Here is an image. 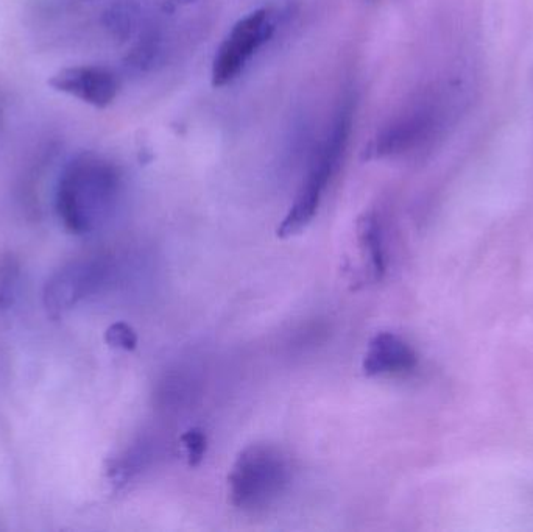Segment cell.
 I'll list each match as a JSON object with an SVG mask.
<instances>
[{"mask_svg": "<svg viewBox=\"0 0 533 532\" xmlns=\"http://www.w3.org/2000/svg\"><path fill=\"white\" fill-rule=\"evenodd\" d=\"M121 189V174L110 161L96 155L75 158L61 175L57 211L64 227L86 235L110 217Z\"/></svg>", "mask_w": 533, "mask_h": 532, "instance_id": "6da1fadb", "label": "cell"}, {"mask_svg": "<svg viewBox=\"0 0 533 532\" xmlns=\"http://www.w3.org/2000/svg\"><path fill=\"white\" fill-rule=\"evenodd\" d=\"M290 479L292 465L281 448L250 445L237 456L228 478L231 503L242 511H264L286 492Z\"/></svg>", "mask_w": 533, "mask_h": 532, "instance_id": "7a4b0ae2", "label": "cell"}, {"mask_svg": "<svg viewBox=\"0 0 533 532\" xmlns=\"http://www.w3.org/2000/svg\"><path fill=\"white\" fill-rule=\"evenodd\" d=\"M351 132V110L343 108L337 116L331 135L326 139L325 146L318 152V157L312 163L306 180L298 191L295 202L290 206L289 213L278 227L279 238H289L297 235L308 227L317 214L318 206L322 203L329 181L339 169L340 160L348 146Z\"/></svg>", "mask_w": 533, "mask_h": 532, "instance_id": "3957f363", "label": "cell"}, {"mask_svg": "<svg viewBox=\"0 0 533 532\" xmlns=\"http://www.w3.org/2000/svg\"><path fill=\"white\" fill-rule=\"evenodd\" d=\"M273 32L275 21L269 8H259L237 22L217 50L212 63V86L222 88L233 82Z\"/></svg>", "mask_w": 533, "mask_h": 532, "instance_id": "277c9868", "label": "cell"}, {"mask_svg": "<svg viewBox=\"0 0 533 532\" xmlns=\"http://www.w3.org/2000/svg\"><path fill=\"white\" fill-rule=\"evenodd\" d=\"M110 267L105 259H78L61 267L44 288V306L53 320H58L83 298L94 294L106 280Z\"/></svg>", "mask_w": 533, "mask_h": 532, "instance_id": "5b68a950", "label": "cell"}, {"mask_svg": "<svg viewBox=\"0 0 533 532\" xmlns=\"http://www.w3.org/2000/svg\"><path fill=\"white\" fill-rule=\"evenodd\" d=\"M49 85L96 108L110 107L119 93L116 75L97 66L63 69L53 75Z\"/></svg>", "mask_w": 533, "mask_h": 532, "instance_id": "8992f818", "label": "cell"}, {"mask_svg": "<svg viewBox=\"0 0 533 532\" xmlns=\"http://www.w3.org/2000/svg\"><path fill=\"white\" fill-rule=\"evenodd\" d=\"M417 366V355L407 342L393 333H379L368 344L364 372L368 376L403 373Z\"/></svg>", "mask_w": 533, "mask_h": 532, "instance_id": "52a82bcc", "label": "cell"}, {"mask_svg": "<svg viewBox=\"0 0 533 532\" xmlns=\"http://www.w3.org/2000/svg\"><path fill=\"white\" fill-rule=\"evenodd\" d=\"M429 124L431 121L426 113H415L407 118L398 119L381 130L370 142V146L365 150V158L373 160V158L390 157L412 149L426 135Z\"/></svg>", "mask_w": 533, "mask_h": 532, "instance_id": "ba28073f", "label": "cell"}, {"mask_svg": "<svg viewBox=\"0 0 533 532\" xmlns=\"http://www.w3.org/2000/svg\"><path fill=\"white\" fill-rule=\"evenodd\" d=\"M357 239L373 280H381L385 272L384 231L375 211H367L357 220Z\"/></svg>", "mask_w": 533, "mask_h": 532, "instance_id": "9c48e42d", "label": "cell"}, {"mask_svg": "<svg viewBox=\"0 0 533 532\" xmlns=\"http://www.w3.org/2000/svg\"><path fill=\"white\" fill-rule=\"evenodd\" d=\"M19 275V259L11 252L0 256V313L7 311L15 303Z\"/></svg>", "mask_w": 533, "mask_h": 532, "instance_id": "30bf717a", "label": "cell"}, {"mask_svg": "<svg viewBox=\"0 0 533 532\" xmlns=\"http://www.w3.org/2000/svg\"><path fill=\"white\" fill-rule=\"evenodd\" d=\"M106 29L110 30L111 35L117 40L125 41L131 36L136 24V13L128 4H116L106 11L103 16Z\"/></svg>", "mask_w": 533, "mask_h": 532, "instance_id": "8fae6325", "label": "cell"}, {"mask_svg": "<svg viewBox=\"0 0 533 532\" xmlns=\"http://www.w3.org/2000/svg\"><path fill=\"white\" fill-rule=\"evenodd\" d=\"M105 341L110 347L131 352L138 345V334L127 323L117 322L106 330Z\"/></svg>", "mask_w": 533, "mask_h": 532, "instance_id": "7c38bea8", "label": "cell"}, {"mask_svg": "<svg viewBox=\"0 0 533 532\" xmlns=\"http://www.w3.org/2000/svg\"><path fill=\"white\" fill-rule=\"evenodd\" d=\"M181 442H183L184 450H186L189 465L197 467L205 458L206 448H208L206 434L200 428H192L181 436Z\"/></svg>", "mask_w": 533, "mask_h": 532, "instance_id": "4fadbf2b", "label": "cell"}, {"mask_svg": "<svg viewBox=\"0 0 533 532\" xmlns=\"http://www.w3.org/2000/svg\"><path fill=\"white\" fill-rule=\"evenodd\" d=\"M156 54H158V46H156L155 38H147V40L141 41L128 55V66L135 69H147L152 66Z\"/></svg>", "mask_w": 533, "mask_h": 532, "instance_id": "5bb4252c", "label": "cell"}, {"mask_svg": "<svg viewBox=\"0 0 533 532\" xmlns=\"http://www.w3.org/2000/svg\"><path fill=\"white\" fill-rule=\"evenodd\" d=\"M169 4L180 5V4H189V2H194V0H167Z\"/></svg>", "mask_w": 533, "mask_h": 532, "instance_id": "9a60e30c", "label": "cell"}]
</instances>
